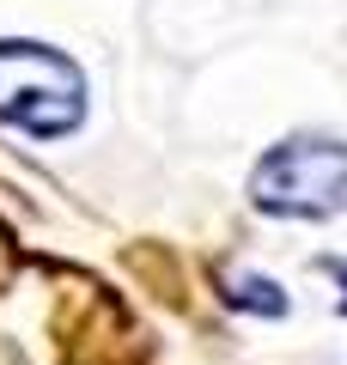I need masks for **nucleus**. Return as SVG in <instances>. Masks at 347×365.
Wrapping results in <instances>:
<instances>
[{
  "mask_svg": "<svg viewBox=\"0 0 347 365\" xmlns=\"http://www.w3.org/2000/svg\"><path fill=\"white\" fill-rule=\"evenodd\" d=\"M0 122L37 140H61L86 122V73L49 43L0 37Z\"/></svg>",
  "mask_w": 347,
  "mask_h": 365,
  "instance_id": "obj_1",
  "label": "nucleus"
},
{
  "mask_svg": "<svg viewBox=\"0 0 347 365\" xmlns=\"http://www.w3.org/2000/svg\"><path fill=\"white\" fill-rule=\"evenodd\" d=\"M250 201L281 220H335L347 213V140L335 134H293L268 146L250 170Z\"/></svg>",
  "mask_w": 347,
  "mask_h": 365,
  "instance_id": "obj_2",
  "label": "nucleus"
},
{
  "mask_svg": "<svg viewBox=\"0 0 347 365\" xmlns=\"http://www.w3.org/2000/svg\"><path fill=\"white\" fill-rule=\"evenodd\" d=\"M231 304L262 311V317H281V311H286L281 287H274V280H262V274H238V280H231Z\"/></svg>",
  "mask_w": 347,
  "mask_h": 365,
  "instance_id": "obj_3",
  "label": "nucleus"
},
{
  "mask_svg": "<svg viewBox=\"0 0 347 365\" xmlns=\"http://www.w3.org/2000/svg\"><path fill=\"white\" fill-rule=\"evenodd\" d=\"M329 274H335V280H341V287H347V262H329Z\"/></svg>",
  "mask_w": 347,
  "mask_h": 365,
  "instance_id": "obj_4",
  "label": "nucleus"
}]
</instances>
